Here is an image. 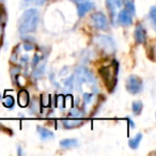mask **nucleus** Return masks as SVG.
Segmentation results:
<instances>
[{
	"label": "nucleus",
	"instance_id": "f257e3e1",
	"mask_svg": "<svg viewBox=\"0 0 156 156\" xmlns=\"http://www.w3.org/2000/svg\"><path fill=\"white\" fill-rule=\"evenodd\" d=\"M40 20V13L37 9H28L22 14L18 23V30L22 34L32 33L37 30Z\"/></svg>",
	"mask_w": 156,
	"mask_h": 156
},
{
	"label": "nucleus",
	"instance_id": "f03ea898",
	"mask_svg": "<svg viewBox=\"0 0 156 156\" xmlns=\"http://www.w3.org/2000/svg\"><path fill=\"white\" fill-rule=\"evenodd\" d=\"M100 74L103 77L104 81L109 88L115 87L117 83V74H118V63L115 61L111 65H107L100 69Z\"/></svg>",
	"mask_w": 156,
	"mask_h": 156
},
{
	"label": "nucleus",
	"instance_id": "7ed1b4c3",
	"mask_svg": "<svg viewBox=\"0 0 156 156\" xmlns=\"http://www.w3.org/2000/svg\"><path fill=\"white\" fill-rule=\"evenodd\" d=\"M75 78H76L75 81H76L77 87H81L83 83H88V85H90V86H93V85H95V83H96L93 74H92L89 69H87L86 67H83V66L77 69Z\"/></svg>",
	"mask_w": 156,
	"mask_h": 156
},
{
	"label": "nucleus",
	"instance_id": "20e7f679",
	"mask_svg": "<svg viewBox=\"0 0 156 156\" xmlns=\"http://www.w3.org/2000/svg\"><path fill=\"white\" fill-rule=\"evenodd\" d=\"M125 87L130 94H139L143 89V83L137 75H130L126 79Z\"/></svg>",
	"mask_w": 156,
	"mask_h": 156
},
{
	"label": "nucleus",
	"instance_id": "39448f33",
	"mask_svg": "<svg viewBox=\"0 0 156 156\" xmlns=\"http://www.w3.org/2000/svg\"><path fill=\"white\" fill-rule=\"evenodd\" d=\"M95 42L98 47L103 51L106 52L107 55H110L115 51V41L109 35H98L95 39Z\"/></svg>",
	"mask_w": 156,
	"mask_h": 156
},
{
	"label": "nucleus",
	"instance_id": "423d86ee",
	"mask_svg": "<svg viewBox=\"0 0 156 156\" xmlns=\"http://www.w3.org/2000/svg\"><path fill=\"white\" fill-rule=\"evenodd\" d=\"M91 22L93 26L98 30H108L109 29V22L107 16L102 12H94L91 15Z\"/></svg>",
	"mask_w": 156,
	"mask_h": 156
},
{
	"label": "nucleus",
	"instance_id": "0eeeda50",
	"mask_svg": "<svg viewBox=\"0 0 156 156\" xmlns=\"http://www.w3.org/2000/svg\"><path fill=\"white\" fill-rule=\"evenodd\" d=\"M94 3L91 2L90 0H86L83 2H78L77 3V14L79 17H83L88 12L92 11L94 9Z\"/></svg>",
	"mask_w": 156,
	"mask_h": 156
},
{
	"label": "nucleus",
	"instance_id": "6e6552de",
	"mask_svg": "<svg viewBox=\"0 0 156 156\" xmlns=\"http://www.w3.org/2000/svg\"><path fill=\"white\" fill-rule=\"evenodd\" d=\"M134 37L137 44H144L147 42V30L141 24H138L135 28Z\"/></svg>",
	"mask_w": 156,
	"mask_h": 156
},
{
	"label": "nucleus",
	"instance_id": "1a4fd4ad",
	"mask_svg": "<svg viewBox=\"0 0 156 156\" xmlns=\"http://www.w3.org/2000/svg\"><path fill=\"white\" fill-rule=\"evenodd\" d=\"M17 102L20 107L22 108H26L29 106V103H30V95H29V92L25 89H22L18 91L17 94Z\"/></svg>",
	"mask_w": 156,
	"mask_h": 156
},
{
	"label": "nucleus",
	"instance_id": "9d476101",
	"mask_svg": "<svg viewBox=\"0 0 156 156\" xmlns=\"http://www.w3.org/2000/svg\"><path fill=\"white\" fill-rule=\"evenodd\" d=\"M118 22L122 26H125V27L130 26L133 23V16L125 9L121 10L119 12V14H118Z\"/></svg>",
	"mask_w": 156,
	"mask_h": 156
},
{
	"label": "nucleus",
	"instance_id": "9b49d317",
	"mask_svg": "<svg viewBox=\"0 0 156 156\" xmlns=\"http://www.w3.org/2000/svg\"><path fill=\"white\" fill-rule=\"evenodd\" d=\"M63 126H64L66 129H72V128L79 127L80 125L83 124V121L79 118H71V119H65L62 121Z\"/></svg>",
	"mask_w": 156,
	"mask_h": 156
},
{
	"label": "nucleus",
	"instance_id": "f8f14e48",
	"mask_svg": "<svg viewBox=\"0 0 156 156\" xmlns=\"http://www.w3.org/2000/svg\"><path fill=\"white\" fill-rule=\"evenodd\" d=\"M37 129L40 137H41V139H43V140H48V139H51L55 137V134L51 130L47 129V128L43 127V126H37Z\"/></svg>",
	"mask_w": 156,
	"mask_h": 156
},
{
	"label": "nucleus",
	"instance_id": "ddd939ff",
	"mask_svg": "<svg viewBox=\"0 0 156 156\" xmlns=\"http://www.w3.org/2000/svg\"><path fill=\"white\" fill-rule=\"evenodd\" d=\"M141 140H142V134L139 133V134H137L134 138L129 139V141H128V145H129V147H132L133 150H136L137 147H139V144H140Z\"/></svg>",
	"mask_w": 156,
	"mask_h": 156
},
{
	"label": "nucleus",
	"instance_id": "4468645a",
	"mask_svg": "<svg viewBox=\"0 0 156 156\" xmlns=\"http://www.w3.org/2000/svg\"><path fill=\"white\" fill-rule=\"evenodd\" d=\"M60 145L62 147L65 149H69V147H74L76 145H78V141L74 138H67V139H63L60 141Z\"/></svg>",
	"mask_w": 156,
	"mask_h": 156
},
{
	"label": "nucleus",
	"instance_id": "2eb2a0df",
	"mask_svg": "<svg viewBox=\"0 0 156 156\" xmlns=\"http://www.w3.org/2000/svg\"><path fill=\"white\" fill-rule=\"evenodd\" d=\"M105 3H106V8L108 10L109 14H110L111 18H115V0H105Z\"/></svg>",
	"mask_w": 156,
	"mask_h": 156
},
{
	"label": "nucleus",
	"instance_id": "dca6fc26",
	"mask_svg": "<svg viewBox=\"0 0 156 156\" xmlns=\"http://www.w3.org/2000/svg\"><path fill=\"white\" fill-rule=\"evenodd\" d=\"M142 108H143V104L141 101H135L132 105V110H133V113L135 115H139L142 111Z\"/></svg>",
	"mask_w": 156,
	"mask_h": 156
},
{
	"label": "nucleus",
	"instance_id": "f3484780",
	"mask_svg": "<svg viewBox=\"0 0 156 156\" xmlns=\"http://www.w3.org/2000/svg\"><path fill=\"white\" fill-rule=\"evenodd\" d=\"M125 5V10L130 14L132 16L135 15L136 13V8H135V3L133 0H125V2H123Z\"/></svg>",
	"mask_w": 156,
	"mask_h": 156
},
{
	"label": "nucleus",
	"instance_id": "a211bd4d",
	"mask_svg": "<svg viewBox=\"0 0 156 156\" xmlns=\"http://www.w3.org/2000/svg\"><path fill=\"white\" fill-rule=\"evenodd\" d=\"M149 17H150V20L152 23V27L155 29V23H156V8L154 7H151L150 9V12H149Z\"/></svg>",
	"mask_w": 156,
	"mask_h": 156
},
{
	"label": "nucleus",
	"instance_id": "6ab92c4d",
	"mask_svg": "<svg viewBox=\"0 0 156 156\" xmlns=\"http://www.w3.org/2000/svg\"><path fill=\"white\" fill-rule=\"evenodd\" d=\"M14 103H15V101H14L13 96L11 95H7L3 98V106L7 108H12L14 106Z\"/></svg>",
	"mask_w": 156,
	"mask_h": 156
},
{
	"label": "nucleus",
	"instance_id": "aec40b11",
	"mask_svg": "<svg viewBox=\"0 0 156 156\" xmlns=\"http://www.w3.org/2000/svg\"><path fill=\"white\" fill-rule=\"evenodd\" d=\"M44 69H45V64H42V65H40V66L37 65V69H34V72H33V76H34V77H40V76L43 74Z\"/></svg>",
	"mask_w": 156,
	"mask_h": 156
},
{
	"label": "nucleus",
	"instance_id": "412c9836",
	"mask_svg": "<svg viewBox=\"0 0 156 156\" xmlns=\"http://www.w3.org/2000/svg\"><path fill=\"white\" fill-rule=\"evenodd\" d=\"M41 105L43 107H48L50 105V96L49 95H42Z\"/></svg>",
	"mask_w": 156,
	"mask_h": 156
},
{
	"label": "nucleus",
	"instance_id": "4be33fe9",
	"mask_svg": "<svg viewBox=\"0 0 156 156\" xmlns=\"http://www.w3.org/2000/svg\"><path fill=\"white\" fill-rule=\"evenodd\" d=\"M93 98V94L91 93H85L83 94V101H85V104H89L90 102Z\"/></svg>",
	"mask_w": 156,
	"mask_h": 156
},
{
	"label": "nucleus",
	"instance_id": "5701e85b",
	"mask_svg": "<svg viewBox=\"0 0 156 156\" xmlns=\"http://www.w3.org/2000/svg\"><path fill=\"white\" fill-rule=\"evenodd\" d=\"M81 115H79V111L77 109H71L69 110V117H73V118H79Z\"/></svg>",
	"mask_w": 156,
	"mask_h": 156
},
{
	"label": "nucleus",
	"instance_id": "b1692460",
	"mask_svg": "<svg viewBox=\"0 0 156 156\" xmlns=\"http://www.w3.org/2000/svg\"><path fill=\"white\" fill-rule=\"evenodd\" d=\"M41 60V57L39 56V55H35L34 56V58H33V62H32V66L34 67L35 65H37L39 64V61Z\"/></svg>",
	"mask_w": 156,
	"mask_h": 156
},
{
	"label": "nucleus",
	"instance_id": "393cba45",
	"mask_svg": "<svg viewBox=\"0 0 156 156\" xmlns=\"http://www.w3.org/2000/svg\"><path fill=\"white\" fill-rule=\"evenodd\" d=\"M123 2H124V0H115V3L118 8H121L122 5H123Z\"/></svg>",
	"mask_w": 156,
	"mask_h": 156
},
{
	"label": "nucleus",
	"instance_id": "a878e982",
	"mask_svg": "<svg viewBox=\"0 0 156 156\" xmlns=\"http://www.w3.org/2000/svg\"><path fill=\"white\" fill-rule=\"evenodd\" d=\"M24 48H25L26 50H32V49H33V46L31 45V44H29V43H26V44L24 45Z\"/></svg>",
	"mask_w": 156,
	"mask_h": 156
},
{
	"label": "nucleus",
	"instance_id": "bb28decb",
	"mask_svg": "<svg viewBox=\"0 0 156 156\" xmlns=\"http://www.w3.org/2000/svg\"><path fill=\"white\" fill-rule=\"evenodd\" d=\"M3 27H5V26H3V24L1 22H0V37H1L3 35V29H5Z\"/></svg>",
	"mask_w": 156,
	"mask_h": 156
},
{
	"label": "nucleus",
	"instance_id": "cd10ccee",
	"mask_svg": "<svg viewBox=\"0 0 156 156\" xmlns=\"http://www.w3.org/2000/svg\"><path fill=\"white\" fill-rule=\"evenodd\" d=\"M46 1H48V0H35V2L37 3V5H43V3H45Z\"/></svg>",
	"mask_w": 156,
	"mask_h": 156
},
{
	"label": "nucleus",
	"instance_id": "c85d7f7f",
	"mask_svg": "<svg viewBox=\"0 0 156 156\" xmlns=\"http://www.w3.org/2000/svg\"><path fill=\"white\" fill-rule=\"evenodd\" d=\"M127 120H128V122H129V125L132 126V127H135V124L133 123V120L129 119V118H127Z\"/></svg>",
	"mask_w": 156,
	"mask_h": 156
},
{
	"label": "nucleus",
	"instance_id": "c756f323",
	"mask_svg": "<svg viewBox=\"0 0 156 156\" xmlns=\"http://www.w3.org/2000/svg\"><path fill=\"white\" fill-rule=\"evenodd\" d=\"M74 2H76V3H78V2H83V1H86V0H73Z\"/></svg>",
	"mask_w": 156,
	"mask_h": 156
},
{
	"label": "nucleus",
	"instance_id": "7c9ffc66",
	"mask_svg": "<svg viewBox=\"0 0 156 156\" xmlns=\"http://www.w3.org/2000/svg\"><path fill=\"white\" fill-rule=\"evenodd\" d=\"M25 1H27V2H31V1H35V0H25Z\"/></svg>",
	"mask_w": 156,
	"mask_h": 156
},
{
	"label": "nucleus",
	"instance_id": "2f4dec72",
	"mask_svg": "<svg viewBox=\"0 0 156 156\" xmlns=\"http://www.w3.org/2000/svg\"><path fill=\"white\" fill-rule=\"evenodd\" d=\"M2 1H5V0H0V2H2Z\"/></svg>",
	"mask_w": 156,
	"mask_h": 156
}]
</instances>
